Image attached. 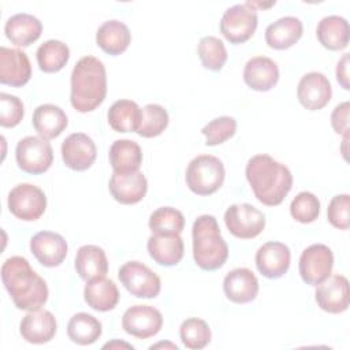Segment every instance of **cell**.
Returning a JSON list of instances; mask_svg holds the SVG:
<instances>
[{
  "instance_id": "484cf974",
  "label": "cell",
  "mask_w": 350,
  "mask_h": 350,
  "mask_svg": "<svg viewBox=\"0 0 350 350\" xmlns=\"http://www.w3.org/2000/svg\"><path fill=\"white\" fill-rule=\"evenodd\" d=\"M31 123L41 138L53 139L66 130L68 119L60 107L55 104H41L34 109Z\"/></svg>"
},
{
  "instance_id": "ac0fdd59",
  "label": "cell",
  "mask_w": 350,
  "mask_h": 350,
  "mask_svg": "<svg viewBox=\"0 0 350 350\" xmlns=\"http://www.w3.org/2000/svg\"><path fill=\"white\" fill-rule=\"evenodd\" d=\"M30 250L41 265L53 268L64 261L68 246L60 234L53 231H40L30 239Z\"/></svg>"
},
{
  "instance_id": "e575fe53",
  "label": "cell",
  "mask_w": 350,
  "mask_h": 350,
  "mask_svg": "<svg viewBox=\"0 0 350 350\" xmlns=\"http://www.w3.org/2000/svg\"><path fill=\"white\" fill-rule=\"evenodd\" d=\"M152 234H180L185 228V216L172 206L157 208L149 217Z\"/></svg>"
},
{
  "instance_id": "ffe728a7",
  "label": "cell",
  "mask_w": 350,
  "mask_h": 350,
  "mask_svg": "<svg viewBox=\"0 0 350 350\" xmlns=\"http://www.w3.org/2000/svg\"><path fill=\"white\" fill-rule=\"evenodd\" d=\"M57 329L55 316L45 309L30 310L19 324L21 336L34 345H42L49 342Z\"/></svg>"
},
{
  "instance_id": "9a60e30c",
  "label": "cell",
  "mask_w": 350,
  "mask_h": 350,
  "mask_svg": "<svg viewBox=\"0 0 350 350\" xmlns=\"http://www.w3.org/2000/svg\"><path fill=\"white\" fill-rule=\"evenodd\" d=\"M96 156V144L85 133H72L62 144V159L70 170L85 171L90 168Z\"/></svg>"
},
{
  "instance_id": "277c9868",
  "label": "cell",
  "mask_w": 350,
  "mask_h": 350,
  "mask_svg": "<svg viewBox=\"0 0 350 350\" xmlns=\"http://www.w3.org/2000/svg\"><path fill=\"white\" fill-rule=\"evenodd\" d=\"M193 257L204 271H216L228 258V246L221 237L217 220L212 215H201L193 223Z\"/></svg>"
},
{
  "instance_id": "2e32d148",
  "label": "cell",
  "mask_w": 350,
  "mask_h": 350,
  "mask_svg": "<svg viewBox=\"0 0 350 350\" xmlns=\"http://www.w3.org/2000/svg\"><path fill=\"white\" fill-rule=\"evenodd\" d=\"M31 64L27 55L16 48H0V82L21 88L30 81Z\"/></svg>"
},
{
  "instance_id": "8fae6325",
  "label": "cell",
  "mask_w": 350,
  "mask_h": 350,
  "mask_svg": "<svg viewBox=\"0 0 350 350\" xmlns=\"http://www.w3.org/2000/svg\"><path fill=\"white\" fill-rule=\"evenodd\" d=\"M334 267V253L323 243H313L306 247L299 257L298 271L301 279L310 286H317L325 280Z\"/></svg>"
},
{
  "instance_id": "7a4b0ae2",
  "label": "cell",
  "mask_w": 350,
  "mask_h": 350,
  "mask_svg": "<svg viewBox=\"0 0 350 350\" xmlns=\"http://www.w3.org/2000/svg\"><path fill=\"white\" fill-rule=\"evenodd\" d=\"M254 197L267 206L283 202L293 187L290 170L269 154H256L249 159L245 170Z\"/></svg>"
},
{
  "instance_id": "f546056e",
  "label": "cell",
  "mask_w": 350,
  "mask_h": 350,
  "mask_svg": "<svg viewBox=\"0 0 350 350\" xmlns=\"http://www.w3.org/2000/svg\"><path fill=\"white\" fill-rule=\"evenodd\" d=\"M75 271L79 278L86 282L105 276L108 272L105 252L96 245L81 246L75 256Z\"/></svg>"
},
{
  "instance_id": "74e56055",
  "label": "cell",
  "mask_w": 350,
  "mask_h": 350,
  "mask_svg": "<svg viewBox=\"0 0 350 350\" xmlns=\"http://www.w3.org/2000/svg\"><path fill=\"white\" fill-rule=\"evenodd\" d=\"M168 112L160 104H146L142 108V120L137 131L144 138H153L160 135L168 126Z\"/></svg>"
},
{
  "instance_id": "9c48e42d",
  "label": "cell",
  "mask_w": 350,
  "mask_h": 350,
  "mask_svg": "<svg viewBox=\"0 0 350 350\" xmlns=\"http://www.w3.org/2000/svg\"><path fill=\"white\" fill-rule=\"evenodd\" d=\"M7 202L10 212L23 221L40 219L46 209L45 193L31 183L16 185L8 193Z\"/></svg>"
},
{
  "instance_id": "603a6c76",
  "label": "cell",
  "mask_w": 350,
  "mask_h": 350,
  "mask_svg": "<svg viewBox=\"0 0 350 350\" xmlns=\"http://www.w3.org/2000/svg\"><path fill=\"white\" fill-rule=\"evenodd\" d=\"M146 247L149 256L163 267L176 265L185 253L183 239L179 234H152Z\"/></svg>"
},
{
  "instance_id": "ba28073f",
  "label": "cell",
  "mask_w": 350,
  "mask_h": 350,
  "mask_svg": "<svg viewBox=\"0 0 350 350\" xmlns=\"http://www.w3.org/2000/svg\"><path fill=\"white\" fill-rule=\"evenodd\" d=\"M120 283L137 298H156L161 290L157 273L139 261L124 262L118 272Z\"/></svg>"
},
{
  "instance_id": "4316f807",
  "label": "cell",
  "mask_w": 350,
  "mask_h": 350,
  "mask_svg": "<svg viewBox=\"0 0 350 350\" xmlns=\"http://www.w3.org/2000/svg\"><path fill=\"white\" fill-rule=\"evenodd\" d=\"M96 42L105 53L116 56L129 48L131 33L126 23L118 19H109L97 29Z\"/></svg>"
},
{
  "instance_id": "e0dca14e",
  "label": "cell",
  "mask_w": 350,
  "mask_h": 350,
  "mask_svg": "<svg viewBox=\"0 0 350 350\" xmlns=\"http://www.w3.org/2000/svg\"><path fill=\"white\" fill-rule=\"evenodd\" d=\"M256 267L268 279L282 278L290 268L291 253L287 245L271 241L258 247L256 253Z\"/></svg>"
},
{
  "instance_id": "52a82bcc",
  "label": "cell",
  "mask_w": 350,
  "mask_h": 350,
  "mask_svg": "<svg viewBox=\"0 0 350 350\" xmlns=\"http://www.w3.org/2000/svg\"><path fill=\"white\" fill-rule=\"evenodd\" d=\"M15 159L18 167L23 172L40 175L51 168L53 161V150L48 139L27 135L16 144Z\"/></svg>"
},
{
  "instance_id": "30bf717a",
  "label": "cell",
  "mask_w": 350,
  "mask_h": 350,
  "mask_svg": "<svg viewBox=\"0 0 350 350\" xmlns=\"http://www.w3.org/2000/svg\"><path fill=\"white\" fill-rule=\"evenodd\" d=\"M227 230L239 239H252L265 227V216L250 204H232L224 213Z\"/></svg>"
},
{
  "instance_id": "d590c367",
  "label": "cell",
  "mask_w": 350,
  "mask_h": 350,
  "mask_svg": "<svg viewBox=\"0 0 350 350\" xmlns=\"http://www.w3.org/2000/svg\"><path fill=\"white\" fill-rule=\"evenodd\" d=\"M198 57L202 66L211 71H220L227 62L224 42L215 36H205L198 42Z\"/></svg>"
},
{
  "instance_id": "3957f363",
  "label": "cell",
  "mask_w": 350,
  "mask_h": 350,
  "mask_svg": "<svg viewBox=\"0 0 350 350\" xmlns=\"http://www.w3.org/2000/svg\"><path fill=\"white\" fill-rule=\"evenodd\" d=\"M105 96V66L94 56L81 57L71 72V105L78 112H92L103 104Z\"/></svg>"
},
{
  "instance_id": "f1b7e54d",
  "label": "cell",
  "mask_w": 350,
  "mask_h": 350,
  "mask_svg": "<svg viewBox=\"0 0 350 350\" xmlns=\"http://www.w3.org/2000/svg\"><path fill=\"white\" fill-rule=\"evenodd\" d=\"M317 40L329 51H342L349 45V22L339 15L324 16L316 29Z\"/></svg>"
},
{
  "instance_id": "4fadbf2b",
  "label": "cell",
  "mask_w": 350,
  "mask_h": 350,
  "mask_svg": "<svg viewBox=\"0 0 350 350\" xmlns=\"http://www.w3.org/2000/svg\"><path fill=\"white\" fill-rule=\"evenodd\" d=\"M314 299L317 306L328 313H343L349 308V280L343 275H329L317 284Z\"/></svg>"
},
{
  "instance_id": "bcb514c9",
  "label": "cell",
  "mask_w": 350,
  "mask_h": 350,
  "mask_svg": "<svg viewBox=\"0 0 350 350\" xmlns=\"http://www.w3.org/2000/svg\"><path fill=\"white\" fill-rule=\"evenodd\" d=\"M163 346H164V347H171V349H175V350L178 349V346H176V345H174V343H163V342H161V343H157V345H153V346H150V349L163 347Z\"/></svg>"
},
{
  "instance_id": "1f68e13d",
  "label": "cell",
  "mask_w": 350,
  "mask_h": 350,
  "mask_svg": "<svg viewBox=\"0 0 350 350\" xmlns=\"http://www.w3.org/2000/svg\"><path fill=\"white\" fill-rule=\"evenodd\" d=\"M109 164L113 172L138 171L142 164L141 146L131 139H116L109 148Z\"/></svg>"
},
{
  "instance_id": "7402d4cb",
  "label": "cell",
  "mask_w": 350,
  "mask_h": 350,
  "mask_svg": "<svg viewBox=\"0 0 350 350\" xmlns=\"http://www.w3.org/2000/svg\"><path fill=\"white\" fill-rule=\"evenodd\" d=\"M243 81L256 92H268L279 81L278 64L267 56H254L245 64Z\"/></svg>"
},
{
  "instance_id": "7c38bea8",
  "label": "cell",
  "mask_w": 350,
  "mask_h": 350,
  "mask_svg": "<svg viewBox=\"0 0 350 350\" xmlns=\"http://www.w3.org/2000/svg\"><path fill=\"white\" fill-rule=\"evenodd\" d=\"M123 329L138 339H148L159 334L163 327V316L150 305H134L122 317Z\"/></svg>"
},
{
  "instance_id": "8d00e7d4",
  "label": "cell",
  "mask_w": 350,
  "mask_h": 350,
  "mask_svg": "<svg viewBox=\"0 0 350 350\" xmlns=\"http://www.w3.org/2000/svg\"><path fill=\"white\" fill-rule=\"evenodd\" d=\"M179 336L187 349L200 350L211 342L212 334L206 321L197 317H190L180 324Z\"/></svg>"
},
{
  "instance_id": "60d3db41",
  "label": "cell",
  "mask_w": 350,
  "mask_h": 350,
  "mask_svg": "<svg viewBox=\"0 0 350 350\" xmlns=\"http://www.w3.org/2000/svg\"><path fill=\"white\" fill-rule=\"evenodd\" d=\"M25 115V107L21 98L8 93H0V124L3 127L18 126Z\"/></svg>"
},
{
  "instance_id": "f6af8a7d",
  "label": "cell",
  "mask_w": 350,
  "mask_h": 350,
  "mask_svg": "<svg viewBox=\"0 0 350 350\" xmlns=\"http://www.w3.org/2000/svg\"><path fill=\"white\" fill-rule=\"evenodd\" d=\"M107 347H127V349H131V350H133V346H131V345L124 343V342H118V340H113V342H111V343L104 345V349H107Z\"/></svg>"
},
{
  "instance_id": "836d02e7",
  "label": "cell",
  "mask_w": 350,
  "mask_h": 350,
  "mask_svg": "<svg viewBox=\"0 0 350 350\" xmlns=\"http://www.w3.org/2000/svg\"><path fill=\"white\" fill-rule=\"evenodd\" d=\"M37 63L44 72L60 71L70 59V48L59 40H48L42 42L36 52Z\"/></svg>"
},
{
  "instance_id": "83f0119b",
  "label": "cell",
  "mask_w": 350,
  "mask_h": 350,
  "mask_svg": "<svg viewBox=\"0 0 350 350\" xmlns=\"http://www.w3.org/2000/svg\"><path fill=\"white\" fill-rule=\"evenodd\" d=\"M83 297L92 309L97 312H108L118 305L119 290L113 280L101 276L86 282Z\"/></svg>"
},
{
  "instance_id": "d6a6232c",
  "label": "cell",
  "mask_w": 350,
  "mask_h": 350,
  "mask_svg": "<svg viewBox=\"0 0 350 350\" xmlns=\"http://www.w3.org/2000/svg\"><path fill=\"white\" fill-rule=\"evenodd\" d=\"M103 332V325L100 320H97L94 316L79 312L75 313L68 324H67V335L68 338L81 346H88L94 343Z\"/></svg>"
},
{
  "instance_id": "44dd1931",
  "label": "cell",
  "mask_w": 350,
  "mask_h": 350,
  "mask_svg": "<svg viewBox=\"0 0 350 350\" xmlns=\"http://www.w3.org/2000/svg\"><path fill=\"white\" fill-rule=\"evenodd\" d=\"M226 297L234 304L252 302L258 294V280L247 268H235L230 271L223 280Z\"/></svg>"
},
{
  "instance_id": "f35d334b",
  "label": "cell",
  "mask_w": 350,
  "mask_h": 350,
  "mask_svg": "<svg viewBox=\"0 0 350 350\" xmlns=\"http://www.w3.org/2000/svg\"><path fill=\"white\" fill-rule=\"evenodd\" d=\"M290 213L299 223H313L320 213V201L313 193L301 191L291 201Z\"/></svg>"
},
{
  "instance_id": "8992f818",
  "label": "cell",
  "mask_w": 350,
  "mask_h": 350,
  "mask_svg": "<svg viewBox=\"0 0 350 350\" xmlns=\"http://www.w3.org/2000/svg\"><path fill=\"white\" fill-rule=\"evenodd\" d=\"M256 8L249 3L227 8L220 21V33L231 44H243L252 38L257 29Z\"/></svg>"
},
{
  "instance_id": "b9f144b4",
  "label": "cell",
  "mask_w": 350,
  "mask_h": 350,
  "mask_svg": "<svg viewBox=\"0 0 350 350\" xmlns=\"http://www.w3.org/2000/svg\"><path fill=\"white\" fill-rule=\"evenodd\" d=\"M327 217L335 228L347 230L350 226V196L338 194L332 197L327 208Z\"/></svg>"
},
{
  "instance_id": "d4e9b609",
  "label": "cell",
  "mask_w": 350,
  "mask_h": 350,
  "mask_svg": "<svg viewBox=\"0 0 350 350\" xmlns=\"http://www.w3.org/2000/svg\"><path fill=\"white\" fill-rule=\"evenodd\" d=\"M5 37L18 46H29L36 42L42 33V23L38 18L21 12L10 16L4 25Z\"/></svg>"
},
{
  "instance_id": "7bdbcfd3",
  "label": "cell",
  "mask_w": 350,
  "mask_h": 350,
  "mask_svg": "<svg viewBox=\"0 0 350 350\" xmlns=\"http://www.w3.org/2000/svg\"><path fill=\"white\" fill-rule=\"evenodd\" d=\"M349 101H343L334 108L331 113V126L336 134H349Z\"/></svg>"
},
{
  "instance_id": "ab89813d",
  "label": "cell",
  "mask_w": 350,
  "mask_h": 350,
  "mask_svg": "<svg viewBox=\"0 0 350 350\" xmlns=\"http://www.w3.org/2000/svg\"><path fill=\"white\" fill-rule=\"evenodd\" d=\"M237 131V120L232 116H219L205 124L201 133L205 135V145L215 146L230 139Z\"/></svg>"
},
{
  "instance_id": "4dcf8cb0",
  "label": "cell",
  "mask_w": 350,
  "mask_h": 350,
  "mask_svg": "<svg viewBox=\"0 0 350 350\" xmlns=\"http://www.w3.org/2000/svg\"><path fill=\"white\" fill-rule=\"evenodd\" d=\"M108 123L118 133H137L142 120V109L135 101L118 100L107 113Z\"/></svg>"
},
{
  "instance_id": "6da1fadb",
  "label": "cell",
  "mask_w": 350,
  "mask_h": 350,
  "mask_svg": "<svg viewBox=\"0 0 350 350\" xmlns=\"http://www.w3.org/2000/svg\"><path fill=\"white\" fill-rule=\"evenodd\" d=\"M1 280L14 305L21 310L41 309L48 301L45 280L21 256L8 257L1 265Z\"/></svg>"
},
{
  "instance_id": "5b68a950",
  "label": "cell",
  "mask_w": 350,
  "mask_h": 350,
  "mask_svg": "<svg viewBox=\"0 0 350 350\" xmlns=\"http://www.w3.org/2000/svg\"><path fill=\"white\" fill-rule=\"evenodd\" d=\"M226 176L221 160L212 154H200L194 157L186 170V185L198 196H209L216 193Z\"/></svg>"
},
{
  "instance_id": "cb8c5ba5",
  "label": "cell",
  "mask_w": 350,
  "mask_h": 350,
  "mask_svg": "<svg viewBox=\"0 0 350 350\" xmlns=\"http://www.w3.org/2000/svg\"><path fill=\"white\" fill-rule=\"evenodd\" d=\"M302 31L304 26L299 18L282 16L265 29V42L272 49H288L299 41Z\"/></svg>"
},
{
  "instance_id": "d6986e66",
  "label": "cell",
  "mask_w": 350,
  "mask_h": 350,
  "mask_svg": "<svg viewBox=\"0 0 350 350\" xmlns=\"http://www.w3.org/2000/svg\"><path fill=\"white\" fill-rule=\"evenodd\" d=\"M108 187L118 202L133 205L145 197L148 191V180L139 170L131 172H113Z\"/></svg>"
},
{
  "instance_id": "5bb4252c",
  "label": "cell",
  "mask_w": 350,
  "mask_h": 350,
  "mask_svg": "<svg viewBox=\"0 0 350 350\" xmlns=\"http://www.w3.org/2000/svg\"><path fill=\"white\" fill-rule=\"evenodd\" d=\"M297 97L304 108L317 111L329 103L332 97V88L328 78L323 72L312 71L299 79L297 86Z\"/></svg>"
},
{
  "instance_id": "ee69618b",
  "label": "cell",
  "mask_w": 350,
  "mask_h": 350,
  "mask_svg": "<svg viewBox=\"0 0 350 350\" xmlns=\"http://www.w3.org/2000/svg\"><path fill=\"white\" fill-rule=\"evenodd\" d=\"M349 60H350L349 53H345L336 64V81L339 82V85L345 90L350 89V85H349Z\"/></svg>"
}]
</instances>
